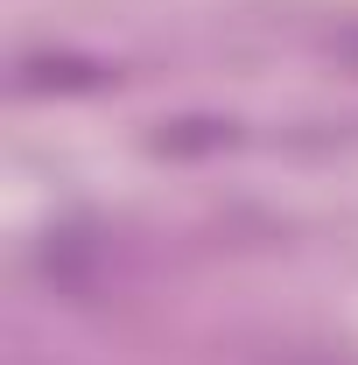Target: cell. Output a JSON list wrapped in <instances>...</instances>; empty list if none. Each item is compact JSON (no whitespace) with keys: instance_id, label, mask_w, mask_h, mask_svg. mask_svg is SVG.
<instances>
[{"instance_id":"1","label":"cell","mask_w":358,"mask_h":365,"mask_svg":"<svg viewBox=\"0 0 358 365\" xmlns=\"http://www.w3.org/2000/svg\"><path fill=\"white\" fill-rule=\"evenodd\" d=\"M14 85H21V91H49V85H56V91H85V85H98V63H71V56H63V63H56V56H29Z\"/></svg>"}]
</instances>
